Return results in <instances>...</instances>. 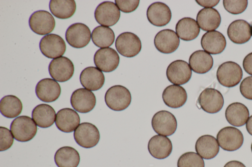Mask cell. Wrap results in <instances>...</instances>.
I'll return each instance as SVG.
<instances>
[{
  "mask_svg": "<svg viewBox=\"0 0 252 167\" xmlns=\"http://www.w3.org/2000/svg\"><path fill=\"white\" fill-rule=\"evenodd\" d=\"M197 101L200 107L210 114L219 112L224 104L223 97L220 92L211 88L203 90L199 95Z\"/></svg>",
  "mask_w": 252,
  "mask_h": 167,
  "instance_id": "obj_11",
  "label": "cell"
},
{
  "mask_svg": "<svg viewBox=\"0 0 252 167\" xmlns=\"http://www.w3.org/2000/svg\"><path fill=\"white\" fill-rule=\"evenodd\" d=\"M41 53L49 58H57L62 56L66 50L63 39L56 34H49L43 36L39 42Z\"/></svg>",
  "mask_w": 252,
  "mask_h": 167,
  "instance_id": "obj_9",
  "label": "cell"
},
{
  "mask_svg": "<svg viewBox=\"0 0 252 167\" xmlns=\"http://www.w3.org/2000/svg\"><path fill=\"white\" fill-rule=\"evenodd\" d=\"M76 8V2L74 0H51L49 2L51 13L61 19L72 17L75 12Z\"/></svg>",
  "mask_w": 252,
  "mask_h": 167,
  "instance_id": "obj_33",
  "label": "cell"
},
{
  "mask_svg": "<svg viewBox=\"0 0 252 167\" xmlns=\"http://www.w3.org/2000/svg\"><path fill=\"white\" fill-rule=\"evenodd\" d=\"M0 151L7 150L12 145L14 137L11 132L7 128L0 127Z\"/></svg>",
  "mask_w": 252,
  "mask_h": 167,
  "instance_id": "obj_38",
  "label": "cell"
},
{
  "mask_svg": "<svg viewBox=\"0 0 252 167\" xmlns=\"http://www.w3.org/2000/svg\"><path fill=\"white\" fill-rule=\"evenodd\" d=\"M243 67L247 73L252 75V52L247 54L244 58Z\"/></svg>",
  "mask_w": 252,
  "mask_h": 167,
  "instance_id": "obj_41",
  "label": "cell"
},
{
  "mask_svg": "<svg viewBox=\"0 0 252 167\" xmlns=\"http://www.w3.org/2000/svg\"><path fill=\"white\" fill-rule=\"evenodd\" d=\"M151 124L156 133L164 136L173 135L177 127L175 117L166 110H161L155 114L152 119Z\"/></svg>",
  "mask_w": 252,
  "mask_h": 167,
  "instance_id": "obj_7",
  "label": "cell"
},
{
  "mask_svg": "<svg viewBox=\"0 0 252 167\" xmlns=\"http://www.w3.org/2000/svg\"><path fill=\"white\" fill-rule=\"evenodd\" d=\"M89 27L80 23L70 25L65 32V39L71 47L80 48L86 47L92 38Z\"/></svg>",
  "mask_w": 252,
  "mask_h": 167,
  "instance_id": "obj_8",
  "label": "cell"
},
{
  "mask_svg": "<svg viewBox=\"0 0 252 167\" xmlns=\"http://www.w3.org/2000/svg\"><path fill=\"white\" fill-rule=\"evenodd\" d=\"M80 81L85 89L95 91L98 90L103 86L105 82V77L102 71L97 68L88 67L81 72Z\"/></svg>",
  "mask_w": 252,
  "mask_h": 167,
  "instance_id": "obj_23",
  "label": "cell"
},
{
  "mask_svg": "<svg viewBox=\"0 0 252 167\" xmlns=\"http://www.w3.org/2000/svg\"><path fill=\"white\" fill-rule=\"evenodd\" d=\"M48 71L51 77L60 82L69 80L73 76L74 67L67 57L61 56L53 59L50 63Z\"/></svg>",
  "mask_w": 252,
  "mask_h": 167,
  "instance_id": "obj_10",
  "label": "cell"
},
{
  "mask_svg": "<svg viewBox=\"0 0 252 167\" xmlns=\"http://www.w3.org/2000/svg\"><path fill=\"white\" fill-rule=\"evenodd\" d=\"M115 47L121 55L131 58L140 52L142 45L141 40L136 34L130 32H125L116 38Z\"/></svg>",
  "mask_w": 252,
  "mask_h": 167,
  "instance_id": "obj_4",
  "label": "cell"
},
{
  "mask_svg": "<svg viewBox=\"0 0 252 167\" xmlns=\"http://www.w3.org/2000/svg\"><path fill=\"white\" fill-rule=\"evenodd\" d=\"M241 95L246 99L252 100V76L245 78L240 85Z\"/></svg>",
  "mask_w": 252,
  "mask_h": 167,
  "instance_id": "obj_40",
  "label": "cell"
},
{
  "mask_svg": "<svg viewBox=\"0 0 252 167\" xmlns=\"http://www.w3.org/2000/svg\"><path fill=\"white\" fill-rule=\"evenodd\" d=\"M226 45L225 37L221 33L216 30L206 32L201 39L202 48L209 54H218L221 53Z\"/></svg>",
  "mask_w": 252,
  "mask_h": 167,
  "instance_id": "obj_21",
  "label": "cell"
},
{
  "mask_svg": "<svg viewBox=\"0 0 252 167\" xmlns=\"http://www.w3.org/2000/svg\"><path fill=\"white\" fill-rule=\"evenodd\" d=\"M217 140L222 149L233 151L241 147L244 142V137L241 131L237 128L226 126L218 132Z\"/></svg>",
  "mask_w": 252,
  "mask_h": 167,
  "instance_id": "obj_5",
  "label": "cell"
},
{
  "mask_svg": "<svg viewBox=\"0 0 252 167\" xmlns=\"http://www.w3.org/2000/svg\"><path fill=\"white\" fill-rule=\"evenodd\" d=\"M251 31H252V25L251 26Z\"/></svg>",
  "mask_w": 252,
  "mask_h": 167,
  "instance_id": "obj_46",
  "label": "cell"
},
{
  "mask_svg": "<svg viewBox=\"0 0 252 167\" xmlns=\"http://www.w3.org/2000/svg\"><path fill=\"white\" fill-rule=\"evenodd\" d=\"M227 34L234 43L243 44L248 42L251 38V26L244 20H237L229 25Z\"/></svg>",
  "mask_w": 252,
  "mask_h": 167,
  "instance_id": "obj_24",
  "label": "cell"
},
{
  "mask_svg": "<svg viewBox=\"0 0 252 167\" xmlns=\"http://www.w3.org/2000/svg\"><path fill=\"white\" fill-rule=\"evenodd\" d=\"M246 127L248 132L252 136V115L249 118L246 123Z\"/></svg>",
  "mask_w": 252,
  "mask_h": 167,
  "instance_id": "obj_44",
  "label": "cell"
},
{
  "mask_svg": "<svg viewBox=\"0 0 252 167\" xmlns=\"http://www.w3.org/2000/svg\"><path fill=\"white\" fill-rule=\"evenodd\" d=\"M94 63L98 69L105 72H110L118 67L120 57L117 52L111 48H101L95 53Z\"/></svg>",
  "mask_w": 252,
  "mask_h": 167,
  "instance_id": "obj_15",
  "label": "cell"
},
{
  "mask_svg": "<svg viewBox=\"0 0 252 167\" xmlns=\"http://www.w3.org/2000/svg\"><path fill=\"white\" fill-rule=\"evenodd\" d=\"M148 149L154 158L163 159L168 157L172 152V142L166 136L156 135L150 139L148 143Z\"/></svg>",
  "mask_w": 252,
  "mask_h": 167,
  "instance_id": "obj_22",
  "label": "cell"
},
{
  "mask_svg": "<svg viewBox=\"0 0 252 167\" xmlns=\"http://www.w3.org/2000/svg\"><path fill=\"white\" fill-rule=\"evenodd\" d=\"M54 160L58 167H77L80 158L78 152L75 148L65 146L57 150Z\"/></svg>",
  "mask_w": 252,
  "mask_h": 167,
  "instance_id": "obj_32",
  "label": "cell"
},
{
  "mask_svg": "<svg viewBox=\"0 0 252 167\" xmlns=\"http://www.w3.org/2000/svg\"><path fill=\"white\" fill-rule=\"evenodd\" d=\"M248 1L247 0H223L224 9L229 13L237 15L243 13L247 8Z\"/></svg>",
  "mask_w": 252,
  "mask_h": 167,
  "instance_id": "obj_37",
  "label": "cell"
},
{
  "mask_svg": "<svg viewBox=\"0 0 252 167\" xmlns=\"http://www.w3.org/2000/svg\"><path fill=\"white\" fill-rule=\"evenodd\" d=\"M29 24L31 30L37 34H49L54 29L55 20L49 12L38 10L30 16Z\"/></svg>",
  "mask_w": 252,
  "mask_h": 167,
  "instance_id": "obj_12",
  "label": "cell"
},
{
  "mask_svg": "<svg viewBox=\"0 0 252 167\" xmlns=\"http://www.w3.org/2000/svg\"><path fill=\"white\" fill-rule=\"evenodd\" d=\"M115 1L119 10L126 13H130L135 10L140 2L139 0H116Z\"/></svg>",
  "mask_w": 252,
  "mask_h": 167,
  "instance_id": "obj_39",
  "label": "cell"
},
{
  "mask_svg": "<svg viewBox=\"0 0 252 167\" xmlns=\"http://www.w3.org/2000/svg\"><path fill=\"white\" fill-rule=\"evenodd\" d=\"M34 120L30 117H17L10 124V131L14 138L20 142L31 141L35 136L37 128Z\"/></svg>",
  "mask_w": 252,
  "mask_h": 167,
  "instance_id": "obj_2",
  "label": "cell"
},
{
  "mask_svg": "<svg viewBox=\"0 0 252 167\" xmlns=\"http://www.w3.org/2000/svg\"><path fill=\"white\" fill-rule=\"evenodd\" d=\"M223 167H246L242 162L233 160L227 162Z\"/></svg>",
  "mask_w": 252,
  "mask_h": 167,
  "instance_id": "obj_43",
  "label": "cell"
},
{
  "mask_svg": "<svg viewBox=\"0 0 252 167\" xmlns=\"http://www.w3.org/2000/svg\"><path fill=\"white\" fill-rule=\"evenodd\" d=\"M106 105L111 110L121 111L126 109L131 101L129 91L125 87L117 85L109 88L104 96Z\"/></svg>",
  "mask_w": 252,
  "mask_h": 167,
  "instance_id": "obj_1",
  "label": "cell"
},
{
  "mask_svg": "<svg viewBox=\"0 0 252 167\" xmlns=\"http://www.w3.org/2000/svg\"><path fill=\"white\" fill-rule=\"evenodd\" d=\"M180 39L173 30L165 29L159 31L154 38V45L160 52L169 54L174 52L179 47Z\"/></svg>",
  "mask_w": 252,
  "mask_h": 167,
  "instance_id": "obj_17",
  "label": "cell"
},
{
  "mask_svg": "<svg viewBox=\"0 0 252 167\" xmlns=\"http://www.w3.org/2000/svg\"><path fill=\"white\" fill-rule=\"evenodd\" d=\"M147 17L149 22L156 26H163L170 21L172 13L167 5L161 2H155L148 7Z\"/></svg>",
  "mask_w": 252,
  "mask_h": 167,
  "instance_id": "obj_18",
  "label": "cell"
},
{
  "mask_svg": "<svg viewBox=\"0 0 252 167\" xmlns=\"http://www.w3.org/2000/svg\"><path fill=\"white\" fill-rule=\"evenodd\" d=\"M166 74L169 82L175 85H181L187 83L190 80L192 70L186 61L177 60L168 65Z\"/></svg>",
  "mask_w": 252,
  "mask_h": 167,
  "instance_id": "obj_14",
  "label": "cell"
},
{
  "mask_svg": "<svg viewBox=\"0 0 252 167\" xmlns=\"http://www.w3.org/2000/svg\"><path fill=\"white\" fill-rule=\"evenodd\" d=\"M61 88L59 84L50 78L40 80L35 87V94L37 97L45 102L56 100L60 96Z\"/></svg>",
  "mask_w": 252,
  "mask_h": 167,
  "instance_id": "obj_19",
  "label": "cell"
},
{
  "mask_svg": "<svg viewBox=\"0 0 252 167\" xmlns=\"http://www.w3.org/2000/svg\"><path fill=\"white\" fill-rule=\"evenodd\" d=\"M225 116L228 122L232 126H242L249 118V111L243 103L233 102L226 108Z\"/></svg>",
  "mask_w": 252,
  "mask_h": 167,
  "instance_id": "obj_28",
  "label": "cell"
},
{
  "mask_svg": "<svg viewBox=\"0 0 252 167\" xmlns=\"http://www.w3.org/2000/svg\"><path fill=\"white\" fill-rule=\"evenodd\" d=\"M195 149L197 153L203 159L210 160L215 158L220 150L217 139L210 135H204L197 140Z\"/></svg>",
  "mask_w": 252,
  "mask_h": 167,
  "instance_id": "obj_26",
  "label": "cell"
},
{
  "mask_svg": "<svg viewBox=\"0 0 252 167\" xmlns=\"http://www.w3.org/2000/svg\"><path fill=\"white\" fill-rule=\"evenodd\" d=\"M196 22L202 30L207 32L214 31L220 26L221 17L216 9L204 8L198 12Z\"/></svg>",
  "mask_w": 252,
  "mask_h": 167,
  "instance_id": "obj_27",
  "label": "cell"
},
{
  "mask_svg": "<svg viewBox=\"0 0 252 167\" xmlns=\"http://www.w3.org/2000/svg\"><path fill=\"white\" fill-rule=\"evenodd\" d=\"M70 103L73 108L81 113H87L92 111L96 104L94 94L85 88L75 90L70 97Z\"/></svg>",
  "mask_w": 252,
  "mask_h": 167,
  "instance_id": "obj_16",
  "label": "cell"
},
{
  "mask_svg": "<svg viewBox=\"0 0 252 167\" xmlns=\"http://www.w3.org/2000/svg\"><path fill=\"white\" fill-rule=\"evenodd\" d=\"M22 109L21 101L15 95H5L0 100V113L7 118L12 119L18 116L21 113Z\"/></svg>",
  "mask_w": 252,
  "mask_h": 167,
  "instance_id": "obj_34",
  "label": "cell"
},
{
  "mask_svg": "<svg viewBox=\"0 0 252 167\" xmlns=\"http://www.w3.org/2000/svg\"><path fill=\"white\" fill-rule=\"evenodd\" d=\"M177 167H205V163L203 158L197 153L187 152L179 158Z\"/></svg>",
  "mask_w": 252,
  "mask_h": 167,
  "instance_id": "obj_36",
  "label": "cell"
},
{
  "mask_svg": "<svg viewBox=\"0 0 252 167\" xmlns=\"http://www.w3.org/2000/svg\"><path fill=\"white\" fill-rule=\"evenodd\" d=\"M80 122L78 114L71 108L62 109L56 114L55 124L59 130L62 132L70 133L74 131Z\"/></svg>",
  "mask_w": 252,
  "mask_h": 167,
  "instance_id": "obj_20",
  "label": "cell"
},
{
  "mask_svg": "<svg viewBox=\"0 0 252 167\" xmlns=\"http://www.w3.org/2000/svg\"><path fill=\"white\" fill-rule=\"evenodd\" d=\"M163 101L168 107L178 108L183 106L187 100L186 90L177 85H170L166 87L162 94Z\"/></svg>",
  "mask_w": 252,
  "mask_h": 167,
  "instance_id": "obj_25",
  "label": "cell"
},
{
  "mask_svg": "<svg viewBox=\"0 0 252 167\" xmlns=\"http://www.w3.org/2000/svg\"><path fill=\"white\" fill-rule=\"evenodd\" d=\"M251 151H252V144H251Z\"/></svg>",
  "mask_w": 252,
  "mask_h": 167,
  "instance_id": "obj_45",
  "label": "cell"
},
{
  "mask_svg": "<svg viewBox=\"0 0 252 167\" xmlns=\"http://www.w3.org/2000/svg\"><path fill=\"white\" fill-rule=\"evenodd\" d=\"M189 62L191 70L199 74L208 72L213 66L212 56L203 50L193 52L189 58Z\"/></svg>",
  "mask_w": 252,
  "mask_h": 167,
  "instance_id": "obj_30",
  "label": "cell"
},
{
  "mask_svg": "<svg viewBox=\"0 0 252 167\" xmlns=\"http://www.w3.org/2000/svg\"><path fill=\"white\" fill-rule=\"evenodd\" d=\"M175 30L178 37L185 41L195 39L200 32V27L196 21L189 17L180 19L176 24Z\"/></svg>",
  "mask_w": 252,
  "mask_h": 167,
  "instance_id": "obj_31",
  "label": "cell"
},
{
  "mask_svg": "<svg viewBox=\"0 0 252 167\" xmlns=\"http://www.w3.org/2000/svg\"><path fill=\"white\" fill-rule=\"evenodd\" d=\"M120 14V11L114 2L105 1L96 7L94 15L97 23L108 27L115 25L118 22Z\"/></svg>",
  "mask_w": 252,
  "mask_h": 167,
  "instance_id": "obj_13",
  "label": "cell"
},
{
  "mask_svg": "<svg viewBox=\"0 0 252 167\" xmlns=\"http://www.w3.org/2000/svg\"><path fill=\"white\" fill-rule=\"evenodd\" d=\"M91 38L97 47L100 48H109L114 42L115 34L111 28L99 25L93 29Z\"/></svg>",
  "mask_w": 252,
  "mask_h": 167,
  "instance_id": "obj_35",
  "label": "cell"
},
{
  "mask_svg": "<svg viewBox=\"0 0 252 167\" xmlns=\"http://www.w3.org/2000/svg\"><path fill=\"white\" fill-rule=\"evenodd\" d=\"M32 116L38 126L41 128H47L54 124L56 114L51 106L47 104H40L34 108Z\"/></svg>",
  "mask_w": 252,
  "mask_h": 167,
  "instance_id": "obj_29",
  "label": "cell"
},
{
  "mask_svg": "<svg viewBox=\"0 0 252 167\" xmlns=\"http://www.w3.org/2000/svg\"><path fill=\"white\" fill-rule=\"evenodd\" d=\"M74 138L80 146L90 148L98 143L100 134L94 124L90 122H82L74 130Z\"/></svg>",
  "mask_w": 252,
  "mask_h": 167,
  "instance_id": "obj_6",
  "label": "cell"
},
{
  "mask_svg": "<svg viewBox=\"0 0 252 167\" xmlns=\"http://www.w3.org/2000/svg\"><path fill=\"white\" fill-rule=\"evenodd\" d=\"M217 78L223 86L233 87L238 85L243 77V71L239 64L233 61H226L219 66Z\"/></svg>",
  "mask_w": 252,
  "mask_h": 167,
  "instance_id": "obj_3",
  "label": "cell"
},
{
  "mask_svg": "<svg viewBox=\"0 0 252 167\" xmlns=\"http://www.w3.org/2000/svg\"><path fill=\"white\" fill-rule=\"evenodd\" d=\"M196 2L201 6L205 8H212L216 6L220 0H196Z\"/></svg>",
  "mask_w": 252,
  "mask_h": 167,
  "instance_id": "obj_42",
  "label": "cell"
}]
</instances>
